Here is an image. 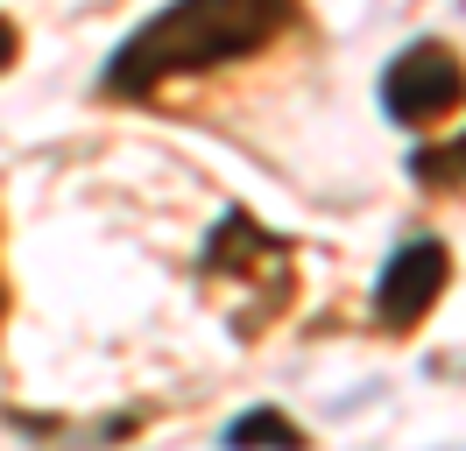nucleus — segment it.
<instances>
[{"mask_svg": "<svg viewBox=\"0 0 466 451\" xmlns=\"http://www.w3.org/2000/svg\"><path fill=\"white\" fill-rule=\"evenodd\" d=\"M290 15L297 0H170L114 50L99 85L120 99H142L170 78H191V71H212V64H233V56L276 43Z\"/></svg>", "mask_w": 466, "mask_h": 451, "instance_id": "1", "label": "nucleus"}, {"mask_svg": "<svg viewBox=\"0 0 466 451\" xmlns=\"http://www.w3.org/2000/svg\"><path fill=\"white\" fill-rule=\"evenodd\" d=\"M460 99H466V64L445 43H410L381 71V106H389V120H403V127H431Z\"/></svg>", "mask_w": 466, "mask_h": 451, "instance_id": "2", "label": "nucleus"}, {"mask_svg": "<svg viewBox=\"0 0 466 451\" xmlns=\"http://www.w3.org/2000/svg\"><path fill=\"white\" fill-rule=\"evenodd\" d=\"M452 276V261L438 240H403V247L389 254V268H381V289H375V317L389 332H410L424 310L438 304V289Z\"/></svg>", "mask_w": 466, "mask_h": 451, "instance_id": "3", "label": "nucleus"}, {"mask_svg": "<svg viewBox=\"0 0 466 451\" xmlns=\"http://www.w3.org/2000/svg\"><path fill=\"white\" fill-rule=\"evenodd\" d=\"M227 451H304V430L276 409H248L227 423Z\"/></svg>", "mask_w": 466, "mask_h": 451, "instance_id": "4", "label": "nucleus"}, {"mask_svg": "<svg viewBox=\"0 0 466 451\" xmlns=\"http://www.w3.org/2000/svg\"><path fill=\"white\" fill-rule=\"evenodd\" d=\"M410 169H417V184H431V191H445V184H466V135L452 141V148H424Z\"/></svg>", "mask_w": 466, "mask_h": 451, "instance_id": "5", "label": "nucleus"}, {"mask_svg": "<svg viewBox=\"0 0 466 451\" xmlns=\"http://www.w3.org/2000/svg\"><path fill=\"white\" fill-rule=\"evenodd\" d=\"M7 64H15V28L0 22V71H7Z\"/></svg>", "mask_w": 466, "mask_h": 451, "instance_id": "6", "label": "nucleus"}]
</instances>
